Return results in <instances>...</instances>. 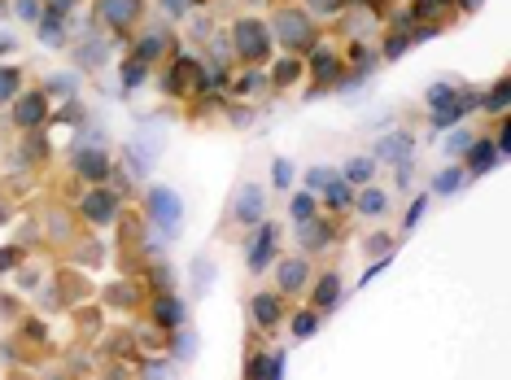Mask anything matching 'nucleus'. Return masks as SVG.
<instances>
[{
	"mask_svg": "<svg viewBox=\"0 0 511 380\" xmlns=\"http://www.w3.org/2000/svg\"><path fill=\"white\" fill-rule=\"evenodd\" d=\"M293 214H297V219H306V214H310V201L297 197V201H293Z\"/></svg>",
	"mask_w": 511,
	"mask_h": 380,
	"instance_id": "nucleus-18",
	"label": "nucleus"
},
{
	"mask_svg": "<svg viewBox=\"0 0 511 380\" xmlns=\"http://www.w3.org/2000/svg\"><path fill=\"white\" fill-rule=\"evenodd\" d=\"M250 372H254V376H275V372H280V359H258Z\"/></svg>",
	"mask_w": 511,
	"mask_h": 380,
	"instance_id": "nucleus-12",
	"label": "nucleus"
},
{
	"mask_svg": "<svg viewBox=\"0 0 511 380\" xmlns=\"http://www.w3.org/2000/svg\"><path fill=\"white\" fill-rule=\"evenodd\" d=\"M280 35L288 39V44H301V39H306V26L297 22V13H284V22H280Z\"/></svg>",
	"mask_w": 511,
	"mask_h": 380,
	"instance_id": "nucleus-5",
	"label": "nucleus"
},
{
	"mask_svg": "<svg viewBox=\"0 0 511 380\" xmlns=\"http://www.w3.org/2000/svg\"><path fill=\"white\" fill-rule=\"evenodd\" d=\"M88 214H92V219H109V214H114V201H109L105 193L92 197V201H88Z\"/></svg>",
	"mask_w": 511,
	"mask_h": 380,
	"instance_id": "nucleus-8",
	"label": "nucleus"
},
{
	"mask_svg": "<svg viewBox=\"0 0 511 380\" xmlns=\"http://www.w3.org/2000/svg\"><path fill=\"white\" fill-rule=\"evenodd\" d=\"M333 201H337V206H345V201H350V188H345V184H333Z\"/></svg>",
	"mask_w": 511,
	"mask_h": 380,
	"instance_id": "nucleus-16",
	"label": "nucleus"
},
{
	"mask_svg": "<svg viewBox=\"0 0 511 380\" xmlns=\"http://www.w3.org/2000/svg\"><path fill=\"white\" fill-rule=\"evenodd\" d=\"M53 5H71V0H53Z\"/></svg>",
	"mask_w": 511,
	"mask_h": 380,
	"instance_id": "nucleus-20",
	"label": "nucleus"
},
{
	"mask_svg": "<svg viewBox=\"0 0 511 380\" xmlns=\"http://www.w3.org/2000/svg\"><path fill=\"white\" fill-rule=\"evenodd\" d=\"M258 188H245V201H241V219H254V214H258Z\"/></svg>",
	"mask_w": 511,
	"mask_h": 380,
	"instance_id": "nucleus-9",
	"label": "nucleus"
},
{
	"mask_svg": "<svg viewBox=\"0 0 511 380\" xmlns=\"http://www.w3.org/2000/svg\"><path fill=\"white\" fill-rule=\"evenodd\" d=\"M18 118H22V123H39V118H44V101H39V97H31V101H22V110H18Z\"/></svg>",
	"mask_w": 511,
	"mask_h": 380,
	"instance_id": "nucleus-6",
	"label": "nucleus"
},
{
	"mask_svg": "<svg viewBox=\"0 0 511 380\" xmlns=\"http://www.w3.org/2000/svg\"><path fill=\"white\" fill-rule=\"evenodd\" d=\"M13 84H18V75H13V70H5V75H0V97H9V92H13Z\"/></svg>",
	"mask_w": 511,
	"mask_h": 380,
	"instance_id": "nucleus-14",
	"label": "nucleus"
},
{
	"mask_svg": "<svg viewBox=\"0 0 511 380\" xmlns=\"http://www.w3.org/2000/svg\"><path fill=\"white\" fill-rule=\"evenodd\" d=\"M301 271H306L301 263H288V267H284V276H280V284H284V289H297V284H301Z\"/></svg>",
	"mask_w": 511,
	"mask_h": 380,
	"instance_id": "nucleus-10",
	"label": "nucleus"
},
{
	"mask_svg": "<svg viewBox=\"0 0 511 380\" xmlns=\"http://www.w3.org/2000/svg\"><path fill=\"white\" fill-rule=\"evenodd\" d=\"M363 210H384V197L380 193H367L363 197Z\"/></svg>",
	"mask_w": 511,
	"mask_h": 380,
	"instance_id": "nucleus-15",
	"label": "nucleus"
},
{
	"mask_svg": "<svg viewBox=\"0 0 511 380\" xmlns=\"http://www.w3.org/2000/svg\"><path fill=\"white\" fill-rule=\"evenodd\" d=\"M236 44H241L245 57H267V35H262L258 22H241L236 26Z\"/></svg>",
	"mask_w": 511,
	"mask_h": 380,
	"instance_id": "nucleus-1",
	"label": "nucleus"
},
{
	"mask_svg": "<svg viewBox=\"0 0 511 380\" xmlns=\"http://www.w3.org/2000/svg\"><path fill=\"white\" fill-rule=\"evenodd\" d=\"M293 328H297V336H310V332H315V315H301Z\"/></svg>",
	"mask_w": 511,
	"mask_h": 380,
	"instance_id": "nucleus-13",
	"label": "nucleus"
},
{
	"mask_svg": "<svg viewBox=\"0 0 511 380\" xmlns=\"http://www.w3.org/2000/svg\"><path fill=\"white\" fill-rule=\"evenodd\" d=\"M454 184H459V171H450V175H441V180H437L441 193H446V188H454Z\"/></svg>",
	"mask_w": 511,
	"mask_h": 380,
	"instance_id": "nucleus-17",
	"label": "nucleus"
},
{
	"mask_svg": "<svg viewBox=\"0 0 511 380\" xmlns=\"http://www.w3.org/2000/svg\"><path fill=\"white\" fill-rule=\"evenodd\" d=\"M333 5H341V0H315V9H333Z\"/></svg>",
	"mask_w": 511,
	"mask_h": 380,
	"instance_id": "nucleus-19",
	"label": "nucleus"
},
{
	"mask_svg": "<svg viewBox=\"0 0 511 380\" xmlns=\"http://www.w3.org/2000/svg\"><path fill=\"white\" fill-rule=\"evenodd\" d=\"M171 5H175V9H179V5H184V0H171Z\"/></svg>",
	"mask_w": 511,
	"mask_h": 380,
	"instance_id": "nucleus-21",
	"label": "nucleus"
},
{
	"mask_svg": "<svg viewBox=\"0 0 511 380\" xmlns=\"http://www.w3.org/2000/svg\"><path fill=\"white\" fill-rule=\"evenodd\" d=\"M271 245H275V232H271V227H262V232H258V240H254V249H250V267H254V271H262V267H267V254H271Z\"/></svg>",
	"mask_w": 511,
	"mask_h": 380,
	"instance_id": "nucleus-3",
	"label": "nucleus"
},
{
	"mask_svg": "<svg viewBox=\"0 0 511 380\" xmlns=\"http://www.w3.org/2000/svg\"><path fill=\"white\" fill-rule=\"evenodd\" d=\"M333 302H337V280L328 276V280L319 284V306H333Z\"/></svg>",
	"mask_w": 511,
	"mask_h": 380,
	"instance_id": "nucleus-11",
	"label": "nucleus"
},
{
	"mask_svg": "<svg viewBox=\"0 0 511 380\" xmlns=\"http://www.w3.org/2000/svg\"><path fill=\"white\" fill-rule=\"evenodd\" d=\"M136 9H140V0H101V13L109 22H131Z\"/></svg>",
	"mask_w": 511,
	"mask_h": 380,
	"instance_id": "nucleus-2",
	"label": "nucleus"
},
{
	"mask_svg": "<svg viewBox=\"0 0 511 380\" xmlns=\"http://www.w3.org/2000/svg\"><path fill=\"white\" fill-rule=\"evenodd\" d=\"M154 214L175 227V223H179V201H175L171 193H154Z\"/></svg>",
	"mask_w": 511,
	"mask_h": 380,
	"instance_id": "nucleus-4",
	"label": "nucleus"
},
{
	"mask_svg": "<svg viewBox=\"0 0 511 380\" xmlns=\"http://www.w3.org/2000/svg\"><path fill=\"white\" fill-rule=\"evenodd\" d=\"M254 315H258V323H275V315H280V306H275L271 297H258V302H254Z\"/></svg>",
	"mask_w": 511,
	"mask_h": 380,
	"instance_id": "nucleus-7",
	"label": "nucleus"
}]
</instances>
